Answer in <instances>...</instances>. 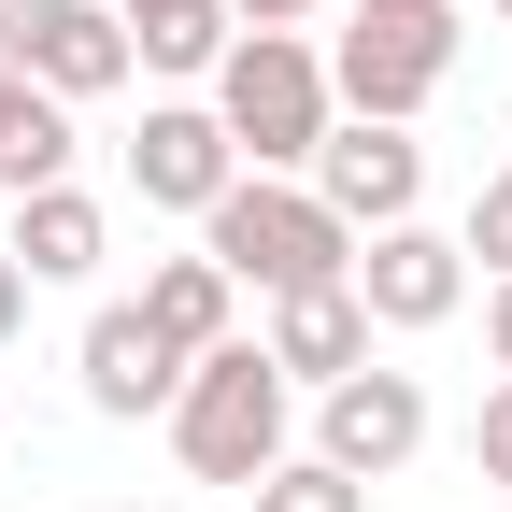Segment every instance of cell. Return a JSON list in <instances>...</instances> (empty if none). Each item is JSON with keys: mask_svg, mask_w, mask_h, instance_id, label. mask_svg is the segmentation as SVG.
<instances>
[{"mask_svg": "<svg viewBox=\"0 0 512 512\" xmlns=\"http://www.w3.org/2000/svg\"><path fill=\"white\" fill-rule=\"evenodd\" d=\"M171 456L200 470V484H271L299 456V384L271 370V342H214L200 370H185V399H171Z\"/></svg>", "mask_w": 512, "mask_h": 512, "instance_id": "cell-1", "label": "cell"}, {"mask_svg": "<svg viewBox=\"0 0 512 512\" xmlns=\"http://www.w3.org/2000/svg\"><path fill=\"white\" fill-rule=\"evenodd\" d=\"M200 256H228V285H256V299H299V285H342L356 271V228L313 200L299 171H242L200 214Z\"/></svg>", "mask_w": 512, "mask_h": 512, "instance_id": "cell-2", "label": "cell"}, {"mask_svg": "<svg viewBox=\"0 0 512 512\" xmlns=\"http://www.w3.org/2000/svg\"><path fill=\"white\" fill-rule=\"evenodd\" d=\"M214 114H228L242 171H313V143L342 128V100H328V57H313L299 29H242V43L214 57Z\"/></svg>", "mask_w": 512, "mask_h": 512, "instance_id": "cell-3", "label": "cell"}, {"mask_svg": "<svg viewBox=\"0 0 512 512\" xmlns=\"http://www.w3.org/2000/svg\"><path fill=\"white\" fill-rule=\"evenodd\" d=\"M441 72H456V15H356L328 43V100L342 114H384V128H413L441 100Z\"/></svg>", "mask_w": 512, "mask_h": 512, "instance_id": "cell-4", "label": "cell"}, {"mask_svg": "<svg viewBox=\"0 0 512 512\" xmlns=\"http://www.w3.org/2000/svg\"><path fill=\"white\" fill-rule=\"evenodd\" d=\"M0 72H29L43 100H114L143 57H128L114 0H0Z\"/></svg>", "mask_w": 512, "mask_h": 512, "instance_id": "cell-5", "label": "cell"}, {"mask_svg": "<svg viewBox=\"0 0 512 512\" xmlns=\"http://www.w3.org/2000/svg\"><path fill=\"white\" fill-rule=\"evenodd\" d=\"M313 456L328 470H356V484H384V470H413L427 456V384L413 370H342V384H313Z\"/></svg>", "mask_w": 512, "mask_h": 512, "instance_id": "cell-6", "label": "cell"}, {"mask_svg": "<svg viewBox=\"0 0 512 512\" xmlns=\"http://www.w3.org/2000/svg\"><path fill=\"white\" fill-rule=\"evenodd\" d=\"M299 185H313L356 242H370V228H413V200H427V143H413V128H384V114H342L328 143H313Z\"/></svg>", "mask_w": 512, "mask_h": 512, "instance_id": "cell-7", "label": "cell"}, {"mask_svg": "<svg viewBox=\"0 0 512 512\" xmlns=\"http://www.w3.org/2000/svg\"><path fill=\"white\" fill-rule=\"evenodd\" d=\"M356 299H370V328H399V342L413 328H456V313H470V242L427 228V214L413 228H370L356 242Z\"/></svg>", "mask_w": 512, "mask_h": 512, "instance_id": "cell-8", "label": "cell"}, {"mask_svg": "<svg viewBox=\"0 0 512 512\" xmlns=\"http://www.w3.org/2000/svg\"><path fill=\"white\" fill-rule=\"evenodd\" d=\"M128 185H143L157 214H214L228 185H242L228 114H214V100H157V114H143V143H128Z\"/></svg>", "mask_w": 512, "mask_h": 512, "instance_id": "cell-9", "label": "cell"}, {"mask_svg": "<svg viewBox=\"0 0 512 512\" xmlns=\"http://www.w3.org/2000/svg\"><path fill=\"white\" fill-rule=\"evenodd\" d=\"M185 370H200V356H171V342L143 328V299H114V313H86V399H100L114 427H143V413H171V399H185Z\"/></svg>", "mask_w": 512, "mask_h": 512, "instance_id": "cell-10", "label": "cell"}, {"mask_svg": "<svg viewBox=\"0 0 512 512\" xmlns=\"http://www.w3.org/2000/svg\"><path fill=\"white\" fill-rule=\"evenodd\" d=\"M271 370H285V384H342V370H370V299H356V271L271 299Z\"/></svg>", "mask_w": 512, "mask_h": 512, "instance_id": "cell-11", "label": "cell"}, {"mask_svg": "<svg viewBox=\"0 0 512 512\" xmlns=\"http://www.w3.org/2000/svg\"><path fill=\"white\" fill-rule=\"evenodd\" d=\"M0 256H15L29 285H86L100 256H114V214L86 200L72 171H57V185H29V200H15V242H0Z\"/></svg>", "mask_w": 512, "mask_h": 512, "instance_id": "cell-12", "label": "cell"}, {"mask_svg": "<svg viewBox=\"0 0 512 512\" xmlns=\"http://www.w3.org/2000/svg\"><path fill=\"white\" fill-rule=\"evenodd\" d=\"M228 299H242V285H228V256H157V271H143V328H157L171 356H214V342H242V328H228Z\"/></svg>", "mask_w": 512, "mask_h": 512, "instance_id": "cell-13", "label": "cell"}, {"mask_svg": "<svg viewBox=\"0 0 512 512\" xmlns=\"http://www.w3.org/2000/svg\"><path fill=\"white\" fill-rule=\"evenodd\" d=\"M114 29H128V57H143V72H214V57L242 43L228 0H114Z\"/></svg>", "mask_w": 512, "mask_h": 512, "instance_id": "cell-14", "label": "cell"}, {"mask_svg": "<svg viewBox=\"0 0 512 512\" xmlns=\"http://www.w3.org/2000/svg\"><path fill=\"white\" fill-rule=\"evenodd\" d=\"M57 171H72V100H43L29 72H0V185L29 200V185H57Z\"/></svg>", "mask_w": 512, "mask_h": 512, "instance_id": "cell-15", "label": "cell"}, {"mask_svg": "<svg viewBox=\"0 0 512 512\" xmlns=\"http://www.w3.org/2000/svg\"><path fill=\"white\" fill-rule=\"evenodd\" d=\"M256 512H370V484H356V470H328V456H285L271 484H256Z\"/></svg>", "mask_w": 512, "mask_h": 512, "instance_id": "cell-16", "label": "cell"}, {"mask_svg": "<svg viewBox=\"0 0 512 512\" xmlns=\"http://www.w3.org/2000/svg\"><path fill=\"white\" fill-rule=\"evenodd\" d=\"M470 256H484V271H512V171H484L470 185V228H456Z\"/></svg>", "mask_w": 512, "mask_h": 512, "instance_id": "cell-17", "label": "cell"}, {"mask_svg": "<svg viewBox=\"0 0 512 512\" xmlns=\"http://www.w3.org/2000/svg\"><path fill=\"white\" fill-rule=\"evenodd\" d=\"M470 470H484V484L512 498V370L484 384V413H470Z\"/></svg>", "mask_w": 512, "mask_h": 512, "instance_id": "cell-18", "label": "cell"}, {"mask_svg": "<svg viewBox=\"0 0 512 512\" xmlns=\"http://www.w3.org/2000/svg\"><path fill=\"white\" fill-rule=\"evenodd\" d=\"M228 15H242V29H313L328 0H228Z\"/></svg>", "mask_w": 512, "mask_h": 512, "instance_id": "cell-19", "label": "cell"}, {"mask_svg": "<svg viewBox=\"0 0 512 512\" xmlns=\"http://www.w3.org/2000/svg\"><path fill=\"white\" fill-rule=\"evenodd\" d=\"M15 342H29V271L0 256V356H15Z\"/></svg>", "mask_w": 512, "mask_h": 512, "instance_id": "cell-20", "label": "cell"}, {"mask_svg": "<svg viewBox=\"0 0 512 512\" xmlns=\"http://www.w3.org/2000/svg\"><path fill=\"white\" fill-rule=\"evenodd\" d=\"M484 356L512 370V271H498V299H484Z\"/></svg>", "mask_w": 512, "mask_h": 512, "instance_id": "cell-21", "label": "cell"}, {"mask_svg": "<svg viewBox=\"0 0 512 512\" xmlns=\"http://www.w3.org/2000/svg\"><path fill=\"white\" fill-rule=\"evenodd\" d=\"M342 15H456V0H342Z\"/></svg>", "mask_w": 512, "mask_h": 512, "instance_id": "cell-22", "label": "cell"}, {"mask_svg": "<svg viewBox=\"0 0 512 512\" xmlns=\"http://www.w3.org/2000/svg\"><path fill=\"white\" fill-rule=\"evenodd\" d=\"M484 15H512V0H484Z\"/></svg>", "mask_w": 512, "mask_h": 512, "instance_id": "cell-23", "label": "cell"}]
</instances>
